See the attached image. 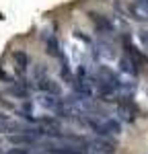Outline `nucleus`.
Here are the masks:
<instances>
[{"mask_svg": "<svg viewBox=\"0 0 148 154\" xmlns=\"http://www.w3.org/2000/svg\"><path fill=\"white\" fill-rule=\"evenodd\" d=\"M105 128H107V131L113 134V136H117V134L122 131V125H119L115 119H107V121H105Z\"/></svg>", "mask_w": 148, "mask_h": 154, "instance_id": "1a4fd4ad", "label": "nucleus"}, {"mask_svg": "<svg viewBox=\"0 0 148 154\" xmlns=\"http://www.w3.org/2000/svg\"><path fill=\"white\" fill-rule=\"evenodd\" d=\"M91 19H93V23H95V27H97L99 31H103V33H109V31H113V25H111L109 21L105 19V17L91 12Z\"/></svg>", "mask_w": 148, "mask_h": 154, "instance_id": "39448f33", "label": "nucleus"}, {"mask_svg": "<svg viewBox=\"0 0 148 154\" xmlns=\"http://www.w3.org/2000/svg\"><path fill=\"white\" fill-rule=\"evenodd\" d=\"M119 64H122V70L123 72H128V74H132V76H136V74H138V64H136L130 56H128V58H122V62H119Z\"/></svg>", "mask_w": 148, "mask_h": 154, "instance_id": "6e6552de", "label": "nucleus"}, {"mask_svg": "<svg viewBox=\"0 0 148 154\" xmlns=\"http://www.w3.org/2000/svg\"><path fill=\"white\" fill-rule=\"evenodd\" d=\"M138 2H144V4H148V0H138Z\"/></svg>", "mask_w": 148, "mask_h": 154, "instance_id": "f8f14e48", "label": "nucleus"}, {"mask_svg": "<svg viewBox=\"0 0 148 154\" xmlns=\"http://www.w3.org/2000/svg\"><path fill=\"white\" fill-rule=\"evenodd\" d=\"M8 93H11L12 97H19V99H27V95H29V93H27V88H25V86H21V84H14Z\"/></svg>", "mask_w": 148, "mask_h": 154, "instance_id": "9d476101", "label": "nucleus"}, {"mask_svg": "<svg viewBox=\"0 0 148 154\" xmlns=\"http://www.w3.org/2000/svg\"><path fill=\"white\" fill-rule=\"evenodd\" d=\"M37 88L43 91V93H51V95H58L60 93V86L54 82V80H49L48 76H39L37 78Z\"/></svg>", "mask_w": 148, "mask_h": 154, "instance_id": "7ed1b4c3", "label": "nucleus"}, {"mask_svg": "<svg viewBox=\"0 0 148 154\" xmlns=\"http://www.w3.org/2000/svg\"><path fill=\"white\" fill-rule=\"evenodd\" d=\"M37 136H29V134H12L8 136V142L12 146H31V144L35 142Z\"/></svg>", "mask_w": 148, "mask_h": 154, "instance_id": "20e7f679", "label": "nucleus"}, {"mask_svg": "<svg viewBox=\"0 0 148 154\" xmlns=\"http://www.w3.org/2000/svg\"><path fill=\"white\" fill-rule=\"evenodd\" d=\"M45 51H48L49 56H54V58L60 56V43H58V39L54 35L48 37V41H45Z\"/></svg>", "mask_w": 148, "mask_h": 154, "instance_id": "0eeeda50", "label": "nucleus"}, {"mask_svg": "<svg viewBox=\"0 0 148 154\" xmlns=\"http://www.w3.org/2000/svg\"><path fill=\"white\" fill-rule=\"evenodd\" d=\"M8 154H31V152H29L27 148H12Z\"/></svg>", "mask_w": 148, "mask_h": 154, "instance_id": "9b49d317", "label": "nucleus"}, {"mask_svg": "<svg viewBox=\"0 0 148 154\" xmlns=\"http://www.w3.org/2000/svg\"><path fill=\"white\" fill-rule=\"evenodd\" d=\"M88 148H91L93 152H97V154H113L115 152V144L107 142V140H101V138L88 142Z\"/></svg>", "mask_w": 148, "mask_h": 154, "instance_id": "f03ea898", "label": "nucleus"}, {"mask_svg": "<svg viewBox=\"0 0 148 154\" xmlns=\"http://www.w3.org/2000/svg\"><path fill=\"white\" fill-rule=\"evenodd\" d=\"M12 60H14V66H17V70L23 74V72L27 70V66H29V56H27L25 51H14Z\"/></svg>", "mask_w": 148, "mask_h": 154, "instance_id": "423d86ee", "label": "nucleus"}, {"mask_svg": "<svg viewBox=\"0 0 148 154\" xmlns=\"http://www.w3.org/2000/svg\"><path fill=\"white\" fill-rule=\"evenodd\" d=\"M39 105L45 107V109H51V111H58L62 107V99H58V95H51V93H43V95H39Z\"/></svg>", "mask_w": 148, "mask_h": 154, "instance_id": "f257e3e1", "label": "nucleus"}]
</instances>
